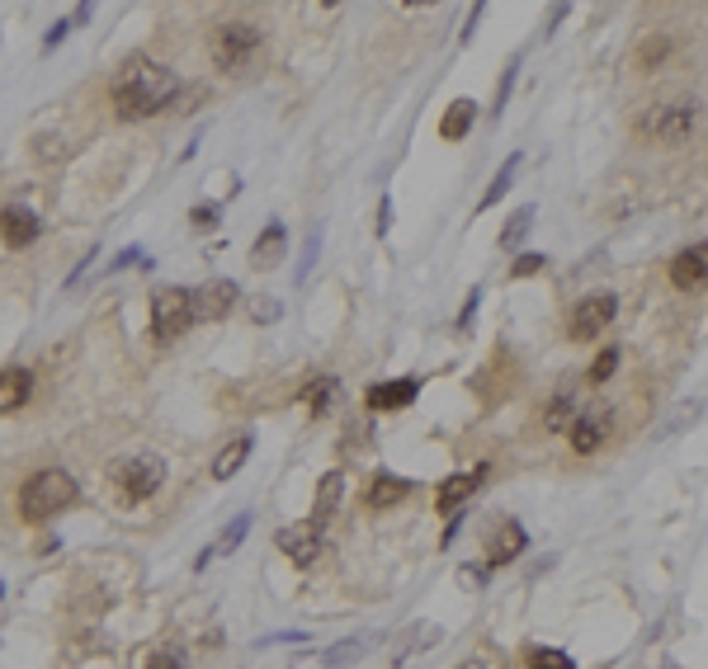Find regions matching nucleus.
<instances>
[{"label":"nucleus","instance_id":"obj_1","mask_svg":"<svg viewBox=\"0 0 708 669\" xmlns=\"http://www.w3.org/2000/svg\"><path fill=\"white\" fill-rule=\"evenodd\" d=\"M109 95H113L119 119H128V123L156 119V113L175 99V76H171L161 62H152L146 53H133V57L119 66V76H113Z\"/></svg>","mask_w":708,"mask_h":669},{"label":"nucleus","instance_id":"obj_2","mask_svg":"<svg viewBox=\"0 0 708 669\" xmlns=\"http://www.w3.org/2000/svg\"><path fill=\"white\" fill-rule=\"evenodd\" d=\"M67 505H76V476L62 472V467H47L34 472L20 491V518L29 524H43V518H57Z\"/></svg>","mask_w":708,"mask_h":669},{"label":"nucleus","instance_id":"obj_3","mask_svg":"<svg viewBox=\"0 0 708 669\" xmlns=\"http://www.w3.org/2000/svg\"><path fill=\"white\" fill-rule=\"evenodd\" d=\"M109 481H113V491H119L128 505H142V500H152L161 486H166V462L152 458V453L119 458L109 467Z\"/></svg>","mask_w":708,"mask_h":669},{"label":"nucleus","instance_id":"obj_4","mask_svg":"<svg viewBox=\"0 0 708 669\" xmlns=\"http://www.w3.org/2000/svg\"><path fill=\"white\" fill-rule=\"evenodd\" d=\"M695 123H699V104H695V99H671V104H652L647 113H642L637 132H642L647 142L680 146V142H689Z\"/></svg>","mask_w":708,"mask_h":669},{"label":"nucleus","instance_id":"obj_5","mask_svg":"<svg viewBox=\"0 0 708 669\" xmlns=\"http://www.w3.org/2000/svg\"><path fill=\"white\" fill-rule=\"evenodd\" d=\"M255 47H260V24H251V20H222L208 33V53L222 71H241L255 57Z\"/></svg>","mask_w":708,"mask_h":669},{"label":"nucleus","instance_id":"obj_6","mask_svg":"<svg viewBox=\"0 0 708 669\" xmlns=\"http://www.w3.org/2000/svg\"><path fill=\"white\" fill-rule=\"evenodd\" d=\"M199 316H194V293L189 288H156L152 293V334L161 344L185 334Z\"/></svg>","mask_w":708,"mask_h":669},{"label":"nucleus","instance_id":"obj_7","mask_svg":"<svg viewBox=\"0 0 708 669\" xmlns=\"http://www.w3.org/2000/svg\"><path fill=\"white\" fill-rule=\"evenodd\" d=\"M614 316H619V297L614 293H590V297H581V302L571 307L567 334L571 340H596L600 330L614 326Z\"/></svg>","mask_w":708,"mask_h":669},{"label":"nucleus","instance_id":"obj_8","mask_svg":"<svg viewBox=\"0 0 708 669\" xmlns=\"http://www.w3.org/2000/svg\"><path fill=\"white\" fill-rule=\"evenodd\" d=\"M567 434H571L576 453H600V448L609 443V434H614V406H609V401H586Z\"/></svg>","mask_w":708,"mask_h":669},{"label":"nucleus","instance_id":"obj_9","mask_svg":"<svg viewBox=\"0 0 708 669\" xmlns=\"http://www.w3.org/2000/svg\"><path fill=\"white\" fill-rule=\"evenodd\" d=\"M274 547L284 551L293 566H312L321 557V524L307 518V524H293V528H279L274 533Z\"/></svg>","mask_w":708,"mask_h":669},{"label":"nucleus","instance_id":"obj_10","mask_svg":"<svg viewBox=\"0 0 708 669\" xmlns=\"http://www.w3.org/2000/svg\"><path fill=\"white\" fill-rule=\"evenodd\" d=\"M237 283L232 278H212L208 288H194V316H199V321H222L227 311L237 307Z\"/></svg>","mask_w":708,"mask_h":669},{"label":"nucleus","instance_id":"obj_11","mask_svg":"<svg viewBox=\"0 0 708 669\" xmlns=\"http://www.w3.org/2000/svg\"><path fill=\"white\" fill-rule=\"evenodd\" d=\"M416 396H421L416 377H392V382H373V387L364 392V406L369 410H406Z\"/></svg>","mask_w":708,"mask_h":669},{"label":"nucleus","instance_id":"obj_12","mask_svg":"<svg viewBox=\"0 0 708 669\" xmlns=\"http://www.w3.org/2000/svg\"><path fill=\"white\" fill-rule=\"evenodd\" d=\"M482 476H487V467H472V472H454V476L439 486L435 509H439L444 518H454L458 509H463V500H472V491L482 486Z\"/></svg>","mask_w":708,"mask_h":669},{"label":"nucleus","instance_id":"obj_13","mask_svg":"<svg viewBox=\"0 0 708 669\" xmlns=\"http://www.w3.org/2000/svg\"><path fill=\"white\" fill-rule=\"evenodd\" d=\"M671 283L680 293H699L708 283V245H695V250H680L671 260Z\"/></svg>","mask_w":708,"mask_h":669},{"label":"nucleus","instance_id":"obj_14","mask_svg":"<svg viewBox=\"0 0 708 669\" xmlns=\"http://www.w3.org/2000/svg\"><path fill=\"white\" fill-rule=\"evenodd\" d=\"M284 250H288V231H284V222H270V227L255 236V245H251V269H260V274L279 269V264H284Z\"/></svg>","mask_w":708,"mask_h":669},{"label":"nucleus","instance_id":"obj_15","mask_svg":"<svg viewBox=\"0 0 708 669\" xmlns=\"http://www.w3.org/2000/svg\"><path fill=\"white\" fill-rule=\"evenodd\" d=\"M524 542H529V533H524L515 518H501V524L491 528V538H487V566H505L510 557L524 551Z\"/></svg>","mask_w":708,"mask_h":669},{"label":"nucleus","instance_id":"obj_16","mask_svg":"<svg viewBox=\"0 0 708 669\" xmlns=\"http://www.w3.org/2000/svg\"><path fill=\"white\" fill-rule=\"evenodd\" d=\"M251 448H255L251 434H237V439H227V448H222L218 458H212V481H232L241 467H246V458H251Z\"/></svg>","mask_w":708,"mask_h":669},{"label":"nucleus","instance_id":"obj_17","mask_svg":"<svg viewBox=\"0 0 708 669\" xmlns=\"http://www.w3.org/2000/svg\"><path fill=\"white\" fill-rule=\"evenodd\" d=\"M38 241V217L29 208H5V245L10 250H24Z\"/></svg>","mask_w":708,"mask_h":669},{"label":"nucleus","instance_id":"obj_18","mask_svg":"<svg viewBox=\"0 0 708 669\" xmlns=\"http://www.w3.org/2000/svg\"><path fill=\"white\" fill-rule=\"evenodd\" d=\"M406 495H411V481L392 476V472H378L364 500H369V509H392V505H397V500H406Z\"/></svg>","mask_w":708,"mask_h":669},{"label":"nucleus","instance_id":"obj_19","mask_svg":"<svg viewBox=\"0 0 708 669\" xmlns=\"http://www.w3.org/2000/svg\"><path fill=\"white\" fill-rule=\"evenodd\" d=\"M472 119H477V104H472V99H454L449 113L439 119V137H444V142H463L468 132H472Z\"/></svg>","mask_w":708,"mask_h":669},{"label":"nucleus","instance_id":"obj_20","mask_svg":"<svg viewBox=\"0 0 708 669\" xmlns=\"http://www.w3.org/2000/svg\"><path fill=\"white\" fill-rule=\"evenodd\" d=\"M340 495H345V472H326V476H321V486H317V500H312V518H317L321 528H326V518L336 514Z\"/></svg>","mask_w":708,"mask_h":669},{"label":"nucleus","instance_id":"obj_21","mask_svg":"<svg viewBox=\"0 0 708 669\" xmlns=\"http://www.w3.org/2000/svg\"><path fill=\"white\" fill-rule=\"evenodd\" d=\"M29 392H34V377H29V368H5V377H0V410H20Z\"/></svg>","mask_w":708,"mask_h":669},{"label":"nucleus","instance_id":"obj_22","mask_svg":"<svg viewBox=\"0 0 708 669\" xmlns=\"http://www.w3.org/2000/svg\"><path fill=\"white\" fill-rule=\"evenodd\" d=\"M246 533H251V514H237L232 524L222 528V538L212 542V547H204V551H199V561H194V566H199V571H204V566H208L212 557H222V551H237V547H241V538H246Z\"/></svg>","mask_w":708,"mask_h":669},{"label":"nucleus","instance_id":"obj_23","mask_svg":"<svg viewBox=\"0 0 708 669\" xmlns=\"http://www.w3.org/2000/svg\"><path fill=\"white\" fill-rule=\"evenodd\" d=\"M576 415H581V406H576V396H571V387H562L553 401H548V410H543V425L548 429H571L576 425Z\"/></svg>","mask_w":708,"mask_h":669},{"label":"nucleus","instance_id":"obj_24","mask_svg":"<svg viewBox=\"0 0 708 669\" xmlns=\"http://www.w3.org/2000/svg\"><path fill=\"white\" fill-rule=\"evenodd\" d=\"M520 161H524L520 152H510V156L501 161V170H496V179H491V189L482 194V203H477L482 212H487V208H496V203H501V194L510 189V184H515V170H520Z\"/></svg>","mask_w":708,"mask_h":669},{"label":"nucleus","instance_id":"obj_25","mask_svg":"<svg viewBox=\"0 0 708 669\" xmlns=\"http://www.w3.org/2000/svg\"><path fill=\"white\" fill-rule=\"evenodd\" d=\"M534 217H538L534 208H520V212H510V222L501 227V245H505V250H515V245H520L524 236H529V227H534Z\"/></svg>","mask_w":708,"mask_h":669},{"label":"nucleus","instance_id":"obj_26","mask_svg":"<svg viewBox=\"0 0 708 669\" xmlns=\"http://www.w3.org/2000/svg\"><path fill=\"white\" fill-rule=\"evenodd\" d=\"M364 650H369V641H359V637H354V641H340V646H331V650H321V669H345L350 660L364 656Z\"/></svg>","mask_w":708,"mask_h":669},{"label":"nucleus","instance_id":"obj_27","mask_svg":"<svg viewBox=\"0 0 708 669\" xmlns=\"http://www.w3.org/2000/svg\"><path fill=\"white\" fill-rule=\"evenodd\" d=\"M524 665L529 669H576L567 650H548V646H529L524 650Z\"/></svg>","mask_w":708,"mask_h":669},{"label":"nucleus","instance_id":"obj_28","mask_svg":"<svg viewBox=\"0 0 708 669\" xmlns=\"http://www.w3.org/2000/svg\"><path fill=\"white\" fill-rule=\"evenodd\" d=\"M331 401H336V377H321V382H312V387H307V410L312 415H326V410H331Z\"/></svg>","mask_w":708,"mask_h":669},{"label":"nucleus","instance_id":"obj_29","mask_svg":"<svg viewBox=\"0 0 708 669\" xmlns=\"http://www.w3.org/2000/svg\"><path fill=\"white\" fill-rule=\"evenodd\" d=\"M548 269V255H538V250H524V255L510 264V278H534V274H543Z\"/></svg>","mask_w":708,"mask_h":669},{"label":"nucleus","instance_id":"obj_30","mask_svg":"<svg viewBox=\"0 0 708 669\" xmlns=\"http://www.w3.org/2000/svg\"><path fill=\"white\" fill-rule=\"evenodd\" d=\"M619 368V349H600V359L590 363V382H609Z\"/></svg>","mask_w":708,"mask_h":669},{"label":"nucleus","instance_id":"obj_31","mask_svg":"<svg viewBox=\"0 0 708 669\" xmlns=\"http://www.w3.org/2000/svg\"><path fill=\"white\" fill-rule=\"evenodd\" d=\"M317 250H321V231L312 227V231H307V245H303V260H298V283L312 274V260H317Z\"/></svg>","mask_w":708,"mask_h":669},{"label":"nucleus","instance_id":"obj_32","mask_svg":"<svg viewBox=\"0 0 708 669\" xmlns=\"http://www.w3.org/2000/svg\"><path fill=\"white\" fill-rule=\"evenodd\" d=\"M477 307H482V288H472V293H468V302H463V311H458L454 330H468V326H472V316H477Z\"/></svg>","mask_w":708,"mask_h":669},{"label":"nucleus","instance_id":"obj_33","mask_svg":"<svg viewBox=\"0 0 708 669\" xmlns=\"http://www.w3.org/2000/svg\"><path fill=\"white\" fill-rule=\"evenodd\" d=\"M666 47H671L666 38H652V43L637 53V66H642V71H652V62H656V57H666Z\"/></svg>","mask_w":708,"mask_h":669},{"label":"nucleus","instance_id":"obj_34","mask_svg":"<svg viewBox=\"0 0 708 669\" xmlns=\"http://www.w3.org/2000/svg\"><path fill=\"white\" fill-rule=\"evenodd\" d=\"M515 66H520V62H510V66H505V76H501V86H496V104H491V113H501V109H505L510 86H515Z\"/></svg>","mask_w":708,"mask_h":669},{"label":"nucleus","instance_id":"obj_35","mask_svg":"<svg viewBox=\"0 0 708 669\" xmlns=\"http://www.w3.org/2000/svg\"><path fill=\"white\" fill-rule=\"evenodd\" d=\"M189 227H199V231H212V227H218V208H212V203L204 208V203H199V208L189 212Z\"/></svg>","mask_w":708,"mask_h":669},{"label":"nucleus","instance_id":"obj_36","mask_svg":"<svg viewBox=\"0 0 708 669\" xmlns=\"http://www.w3.org/2000/svg\"><path fill=\"white\" fill-rule=\"evenodd\" d=\"M146 669H189V665H185V656H179V650H156Z\"/></svg>","mask_w":708,"mask_h":669},{"label":"nucleus","instance_id":"obj_37","mask_svg":"<svg viewBox=\"0 0 708 669\" xmlns=\"http://www.w3.org/2000/svg\"><path fill=\"white\" fill-rule=\"evenodd\" d=\"M387 217H392V203H387V194L378 198V236H387Z\"/></svg>","mask_w":708,"mask_h":669},{"label":"nucleus","instance_id":"obj_38","mask_svg":"<svg viewBox=\"0 0 708 669\" xmlns=\"http://www.w3.org/2000/svg\"><path fill=\"white\" fill-rule=\"evenodd\" d=\"M67 29H71V24H62V20H57L53 29H47V38H43V47H57L62 38H67Z\"/></svg>","mask_w":708,"mask_h":669},{"label":"nucleus","instance_id":"obj_39","mask_svg":"<svg viewBox=\"0 0 708 669\" xmlns=\"http://www.w3.org/2000/svg\"><path fill=\"white\" fill-rule=\"evenodd\" d=\"M482 580H487L482 566H463V584H482Z\"/></svg>","mask_w":708,"mask_h":669},{"label":"nucleus","instance_id":"obj_40","mask_svg":"<svg viewBox=\"0 0 708 669\" xmlns=\"http://www.w3.org/2000/svg\"><path fill=\"white\" fill-rule=\"evenodd\" d=\"M274 316H279L274 302H260V307H255V321H274Z\"/></svg>","mask_w":708,"mask_h":669},{"label":"nucleus","instance_id":"obj_41","mask_svg":"<svg viewBox=\"0 0 708 669\" xmlns=\"http://www.w3.org/2000/svg\"><path fill=\"white\" fill-rule=\"evenodd\" d=\"M137 255H142V250H137V245H133V250H123V255H119V260H113V269H123V264H133Z\"/></svg>","mask_w":708,"mask_h":669}]
</instances>
